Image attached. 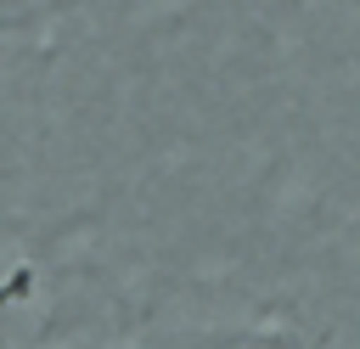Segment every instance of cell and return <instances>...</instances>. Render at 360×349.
I'll return each instance as SVG.
<instances>
[{
  "mask_svg": "<svg viewBox=\"0 0 360 349\" xmlns=\"http://www.w3.org/2000/svg\"><path fill=\"white\" fill-rule=\"evenodd\" d=\"M174 349H326V343L287 321H225V326L180 332Z\"/></svg>",
  "mask_w": 360,
  "mask_h": 349,
  "instance_id": "obj_1",
  "label": "cell"
},
{
  "mask_svg": "<svg viewBox=\"0 0 360 349\" xmlns=\"http://www.w3.org/2000/svg\"><path fill=\"white\" fill-rule=\"evenodd\" d=\"M6 276H11V270H6V259H0V287H6Z\"/></svg>",
  "mask_w": 360,
  "mask_h": 349,
  "instance_id": "obj_2",
  "label": "cell"
}]
</instances>
